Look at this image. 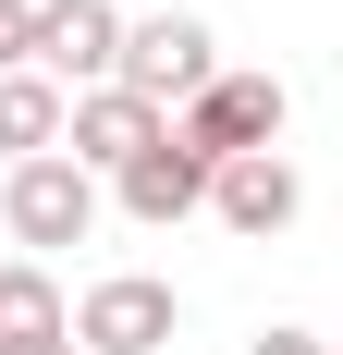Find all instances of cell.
Returning a JSON list of instances; mask_svg holds the SVG:
<instances>
[{
	"instance_id": "cell-1",
	"label": "cell",
	"mask_w": 343,
	"mask_h": 355,
	"mask_svg": "<svg viewBox=\"0 0 343 355\" xmlns=\"http://www.w3.org/2000/svg\"><path fill=\"white\" fill-rule=\"evenodd\" d=\"M282 110H294V98H282V73H208V98L184 110L172 135L221 172V159H270V147H282Z\"/></svg>"
},
{
	"instance_id": "cell-2",
	"label": "cell",
	"mask_w": 343,
	"mask_h": 355,
	"mask_svg": "<svg viewBox=\"0 0 343 355\" xmlns=\"http://www.w3.org/2000/svg\"><path fill=\"white\" fill-rule=\"evenodd\" d=\"M37 73H49L62 98L123 86V12H110V0H37Z\"/></svg>"
},
{
	"instance_id": "cell-3",
	"label": "cell",
	"mask_w": 343,
	"mask_h": 355,
	"mask_svg": "<svg viewBox=\"0 0 343 355\" xmlns=\"http://www.w3.org/2000/svg\"><path fill=\"white\" fill-rule=\"evenodd\" d=\"M208 73H221V49H208V25L196 12H147V25H123V86H135L147 110H196L208 98Z\"/></svg>"
},
{
	"instance_id": "cell-4",
	"label": "cell",
	"mask_w": 343,
	"mask_h": 355,
	"mask_svg": "<svg viewBox=\"0 0 343 355\" xmlns=\"http://www.w3.org/2000/svg\"><path fill=\"white\" fill-rule=\"evenodd\" d=\"M172 331H184V306H172V282H147V270H110V282H86V306H74V355H160Z\"/></svg>"
},
{
	"instance_id": "cell-5",
	"label": "cell",
	"mask_w": 343,
	"mask_h": 355,
	"mask_svg": "<svg viewBox=\"0 0 343 355\" xmlns=\"http://www.w3.org/2000/svg\"><path fill=\"white\" fill-rule=\"evenodd\" d=\"M0 220H12V245H86L99 233V172H74L62 147L25 159V172L0 184Z\"/></svg>"
},
{
	"instance_id": "cell-6",
	"label": "cell",
	"mask_w": 343,
	"mask_h": 355,
	"mask_svg": "<svg viewBox=\"0 0 343 355\" xmlns=\"http://www.w3.org/2000/svg\"><path fill=\"white\" fill-rule=\"evenodd\" d=\"M160 135H172V110H147L135 86H99V98H74V123H62V159H74V172H110V184H123V172H135Z\"/></svg>"
},
{
	"instance_id": "cell-7",
	"label": "cell",
	"mask_w": 343,
	"mask_h": 355,
	"mask_svg": "<svg viewBox=\"0 0 343 355\" xmlns=\"http://www.w3.org/2000/svg\"><path fill=\"white\" fill-rule=\"evenodd\" d=\"M208 209H221V233H245V245H270V233H294V209H307V184H294V159H221L208 172Z\"/></svg>"
},
{
	"instance_id": "cell-8",
	"label": "cell",
	"mask_w": 343,
	"mask_h": 355,
	"mask_svg": "<svg viewBox=\"0 0 343 355\" xmlns=\"http://www.w3.org/2000/svg\"><path fill=\"white\" fill-rule=\"evenodd\" d=\"M110 196H123V220H147V233H172L184 209H208V159H196L184 135H160V147L135 159V172L110 184Z\"/></svg>"
},
{
	"instance_id": "cell-9",
	"label": "cell",
	"mask_w": 343,
	"mask_h": 355,
	"mask_svg": "<svg viewBox=\"0 0 343 355\" xmlns=\"http://www.w3.org/2000/svg\"><path fill=\"white\" fill-rule=\"evenodd\" d=\"M62 123H74V98L49 86V73H0V159L25 172V159H49L62 147Z\"/></svg>"
},
{
	"instance_id": "cell-10",
	"label": "cell",
	"mask_w": 343,
	"mask_h": 355,
	"mask_svg": "<svg viewBox=\"0 0 343 355\" xmlns=\"http://www.w3.org/2000/svg\"><path fill=\"white\" fill-rule=\"evenodd\" d=\"M0 343H74V306H62V282H49L37 257L0 270Z\"/></svg>"
},
{
	"instance_id": "cell-11",
	"label": "cell",
	"mask_w": 343,
	"mask_h": 355,
	"mask_svg": "<svg viewBox=\"0 0 343 355\" xmlns=\"http://www.w3.org/2000/svg\"><path fill=\"white\" fill-rule=\"evenodd\" d=\"M0 73H37V0H0Z\"/></svg>"
},
{
	"instance_id": "cell-12",
	"label": "cell",
	"mask_w": 343,
	"mask_h": 355,
	"mask_svg": "<svg viewBox=\"0 0 343 355\" xmlns=\"http://www.w3.org/2000/svg\"><path fill=\"white\" fill-rule=\"evenodd\" d=\"M245 355H331V343H319V331H282V319H270V331H258Z\"/></svg>"
},
{
	"instance_id": "cell-13",
	"label": "cell",
	"mask_w": 343,
	"mask_h": 355,
	"mask_svg": "<svg viewBox=\"0 0 343 355\" xmlns=\"http://www.w3.org/2000/svg\"><path fill=\"white\" fill-rule=\"evenodd\" d=\"M0 355H74V343H0Z\"/></svg>"
},
{
	"instance_id": "cell-14",
	"label": "cell",
	"mask_w": 343,
	"mask_h": 355,
	"mask_svg": "<svg viewBox=\"0 0 343 355\" xmlns=\"http://www.w3.org/2000/svg\"><path fill=\"white\" fill-rule=\"evenodd\" d=\"M331 355H343V343H331Z\"/></svg>"
}]
</instances>
